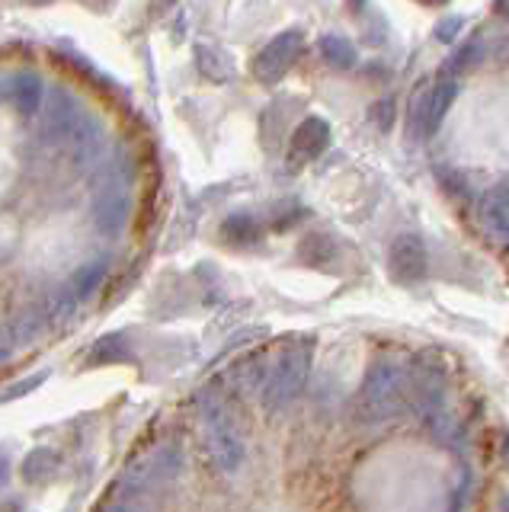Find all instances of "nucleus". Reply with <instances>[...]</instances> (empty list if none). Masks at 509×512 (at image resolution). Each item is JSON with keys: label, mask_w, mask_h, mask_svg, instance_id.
Segmentation results:
<instances>
[{"label": "nucleus", "mask_w": 509, "mask_h": 512, "mask_svg": "<svg viewBox=\"0 0 509 512\" xmlns=\"http://www.w3.org/2000/svg\"><path fill=\"white\" fill-rule=\"evenodd\" d=\"M58 471H61V455L55 452V448H49V445L29 448L23 464H20V477H23V484H29V487L52 484V480L58 477Z\"/></svg>", "instance_id": "9d476101"}, {"label": "nucleus", "mask_w": 509, "mask_h": 512, "mask_svg": "<svg viewBox=\"0 0 509 512\" xmlns=\"http://www.w3.org/2000/svg\"><path fill=\"white\" fill-rule=\"evenodd\" d=\"M196 58H199V71L215 80V84H225L231 77V58L221 52V48H212V45H199L196 48Z\"/></svg>", "instance_id": "f3484780"}, {"label": "nucleus", "mask_w": 509, "mask_h": 512, "mask_svg": "<svg viewBox=\"0 0 509 512\" xmlns=\"http://www.w3.org/2000/svg\"><path fill=\"white\" fill-rule=\"evenodd\" d=\"M484 61H487V42H484V39H471V42L461 45L449 61H445L442 74H445V77L471 74L474 68H481Z\"/></svg>", "instance_id": "4468645a"}, {"label": "nucleus", "mask_w": 509, "mask_h": 512, "mask_svg": "<svg viewBox=\"0 0 509 512\" xmlns=\"http://www.w3.org/2000/svg\"><path fill=\"white\" fill-rule=\"evenodd\" d=\"M461 29H465V20H461V16H445V20L436 23V32H433V36H436V42H445V45H449V42H455V36H458Z\"/></svg>", "instance_id": "5701e85b"}, {"label": "nucleus", "mask_w": 509, "mask_h": 512, "mask_svg": "<svg viewBox=\"0 0 509 512\" xmlns=\"http://www.w3.org/2000/svg\"><path fill=\"white\" fill-rule=\"evenodd\" d=\"M369 116H372V122L378 125V132H388L391 122H394V103H391V100H381V103H375Z\"/></svg>", "instance_id": "393cba45"}, {"label": "nucleus", "mask_w": 509, "mask_h": 512, "mask_svg": "<svg viewBox=\"0 0 509 512\" xmlns=\"http://www.w3.org/2000/svg\"><path fill=\"white\" fill-rule=\"evenodd\" d=\"M321 58L330 64V68H337V71H349V68H356V45L349 42L346 36H340V32H330V36L321 39Z\"/></svg>", "instance_id": "2eb2a0df"}, {"label": "nucleus", "mask_w": 509, "mask_h": 512, "mask_svg": "<svg viewBox=\"0 0 509 512\" xmlns=\"http://www.w3.org/2000/svg\"><path fill=\"white\" fill-rule=\"evenodd\" d=\"M20 340H17V330L13 324H0V362H7L13 352H17Z\"/></svg>", "instance_id": "a878e982"}, {"label": "nucleus", "mask_w": 509, "mask_h": 512, "mask_svg": "<svg viewBox=\"0 0 509 512\" xmlns=\"http://www.w3.org/2000/svg\"><path fill=\"white\" fill-rule=\"evenodd\" d=\"M199 413H202V432H205V445H209V455L225 474H234L244 464V436L237 429L231 410L221 404L218 397H202L199 400Z\"/></svg>", "instance_id": "f03ea898"}, {"label": "nucleus", "mask_w": 509, "mask_h": 512, "mask_svg": "<svg viewBox=\"0 0 509 512\" xmlns=\"http://www.w3.org/2000/svg\"><path fill=\"white\" fill-rule=\"evenodd\" d=\"M417 4H423V7H445L449 0H417Z\"/></svg>", "instance_id": "c756f323"}, {"label": "nucleus", "mask_w": 509, "mask_h": 512, "mask_svg": "<svg viewBox=\"0 0 509 512\" xmlns=\"http://www.w3.org/2000/svg\"><path fill=\"white\" fill-rule=\"evenodd\" d=\"M426 125H429V87H423L417 96L410 100V112H407V135L413 141H426Z\"/></svg>", "instance_id": "6ab92c4d"}, {"label": "nucleus", "mask_w": 509, "mask_h": 512, "mask_svg": "<svg viewBox=\"0 0 509 512\" xmlns=\"http://www.w3.org/2000/svg\"><path fill=\"white\" fill-rule=\"evenodd\" d=\"M10 96H13V106H17L20 116H36L42 109V96H45L42 77L36 71H20L10 84Z\"/></svg>", "instance_id": "f8f14e48"}, {"label": "nucleus", "mask_w": 509, "mask_h": 512, "mask_svg": "<svg viewBox=\"0 0 509 512\" xmlns=\"http://www.w3.org/2000/svg\"><path fill=\"white\" fill-rule=\"evenodd\" d=\"M81 125H84L81 109H77V103L71 100V96H68L65 90L52 93L49 109H45V119H42V132H45V135H52L55 141H61V138H68V141H71Z\"/></svg>", "instance_id": "1a4fd4ad"}, {"label": "nucleus", "mask_w": 509, "mask_h": 512, "mask_svg": "<svg viewBox=\"0 0 509 512\" xmlns=\"http://www.w3.org/2000/svg\"><path fill=\"white\" fill-rule=\"evenodd\" d=\"M327 144H330V125L321 116H311L292 132L289 157L295 164H308V160H317L327 151Z\"/></svg>", "instance_id": "6e6552de"}, {"label": "nucleus", "mask_w": 509, "mask_h": 512, "mask_svg": "<svg viewBox=\"0 0 509 512\" xmlns=\"http://www.w3.org/2000/svg\"><path fill=\"white\" fill-rule=\"evenodd\" d=\"M333 253H337V247H333V240L327 234H308L305 240H301L298 247V256L311 266H324L333 260Z\"/></svg>", "instance_id": "aec40b11"}, {"label": "nucleus", "mask_w": 509, "mask_h": 512, "mask_svg": "<svg viewBox=\"0 0 509 512\" xmlns=\"http://www.w3.org/2000/svg\"><path fill=\"white\" fill-rule=\"evenodd\" d=\"M487 61H493L497 68H509V36H497L487 42Z\"/></svg>", "instance_id": "b1692460"}, {"label": "nucleus", "mask_w": 509, "mask_h": 512, "mask_svg": "<svg viewBox=\"0 0 509 512\" xmlns=\"http://www.w3.org/2000/svg\"><path fill=\"white\" fill-rule=\"evenodd\" d=\"M106 260H90V263H84L81 269L74 272L71 276V282H68V292L77 298V301H87L97 288L103 285V279H106Z\"/></svg>", "instance_id": "dca6fc26"}, {"label": "nucleus", "mask_w": 509, "mask_h": 512, "mask_svg": "<svg viewBox=\"0 0 509 512\" xmlns=\"http://www.w3.org/2000/svg\"><path fill=\"white\" fill-rule=\"evenodd\" d=\"M455 100H458V77L439 74L436 84L429 87V125H426L429 138H433L442 128V122H445V116H449V109H452Z\"/></svg>", "instance_id": "9b49d317"}, {"label": "nucleus", "mask_w": 509, "mask_h": 512, "mask_svg": "<svg viewBox=\"0 0 509 512\" xmlns=\"http://www.w3.org/2000/svg\"><path fill=\"white\" fill-rule=\"evenodd\" d=\"M493 13L503 16V20H509V0H493Z\"/></svg>", "instance_id": "c85d7f7f"}, {"label": "nucleus", "mask_w": 509, "mask_h": 512, "mask_svg": "<svg viewBox=\"0 0 509 512\" xmlns=\"http://www.w3.org/2000/svg\"><path fill=\"white\" fill-rule=\"evenodd\" d=\"M394 400H397V372L388 365H378L359 394V410L365 420H385Z\"/></svg>", "instance_id": "0eeeda50"}, {"label": "nucleus", "mask_w": 509, "mask_h": 512, "mask_svg": "<svg viewBox=\"0 0 509 512\" xmlns=\"http://www.w3.org/2000/svg\"><path fill=\"white\" fill-rule=\"evenodd\" d=\"M301 45H305V39H301V32L298 29H285L279 32L276 39H269L263 48H260V55L253 58V77L260 80V84L266 87H273L279 84V80L289 74V68L298 61L301 55Z\"/></svg>", "instance_id": "39448f33"}, {"label": "nucleus", "mask_w": 509, "mask_h": 512, "mask_svg": "<svg viewBox=\"0 0 509 512\" xmlns=\"http://www.w3.org/2000/svg\"><path fill=\"white\" fill-rule=\"evenodd\" d=\"M221 237H225L228 244H234V247H250V244H257V240L263 237V228H260V221L253 215L237 212V215H228L225 224H221Z\"/></svg>", "instance_id": "ddd939ff"}, {"label": "nucleus", "mask_w": 509, "mask_h": 512, "mask_svg": "<svg viewBox=\"0 0 509 512\" xmlns=\"http://www.w3.org/2000/svg\"><path fill=\"white\" fill-rule=\"evenodd\" d=\"M129 215H132V202H129V189H125V180H122L119 173H109L106 183L97 189V196H93L90 218H93V224H97L100 234L116 237V234L125 231Z\"/></svg>", "instance_id": "20e7f679"}, {"label": "nucleus", "mask_w": 509, "mask_h": 512, "mask_svg": "<svg viewBox=\"0 0 509 512\" xmlns=\"http://www.w3.org/2000/svg\"><path fill=\"white\" fill-rule=\"evenodd\" d=\"M7 480H10V455L0 448V487H7Z\"/></svg>", "instance_id": "bb28decb"}, {"label": "nucleus", "mask_w": 509, "mask_h": 512, "mask_svg": "<svg viewBox=\"0 0 509 512\" xmlns=\"http://www.w3.org/2000/svg\"><path fill=\"white\" fill-rule=\"evenodd\" d=\"M426 266H429L426 247H423V240L417 234H401V237L391 240L388 269H391L394 282H404V285L420 282L426 276Z\"/></svg>", "instance_id": "423d86ee"}, {"label": "nucleus", "mask_w": 509, "mask_h": 512, "mask_svg": "<svg viewBox=\"0 0 509 512\" xmlns=\"http://www.w3.org/2000/svg\"><path fill=\"white\" fill-rule=\"evenodd\" d=\"M436 180L442 183V189L449 192V196H455V199H461L465 196L468 199V176H465V170H455V167H436Z\"/></svg>", "instance_id": "4be33fe9"}, {"label": "nucleus", "mask_w": 509, "mask_h": 512, "mask_svg": "<svg viewBox=\"0 0 509 512\" xmlns=\"http://www.w3.org/2000/svg\"><path fill=\"white\" fill-rule=\"evenodd\" d=\"M49 368H39V372H33L29 378H20V381H13L10 388H4L0 391V404H13V400H23V397H29L33 391H39L45 381H49Z\"/></svg>", "instance_id": "412c9836"}, {"label": "nucleus", "mask_w": 509, "mask_h": 512, "mask_svg": "<svg viewBox=\"0 0 509 512\" xmlns=\"http://www.w3.org/2000/svg\"><path fill=\"white\" fill-rule=\"evenodd\" d=\"M180 468H183L180 445H170V442L157 445V448H151L148 455L135 458L129 468L122 471L119 487L125 493H145V490H154L161 484H170V480L180 474Z\"/></svg>", "instance_id": "7ed1b4c3"}, {"label": "nucleus", "mask_w": 509, "mask_h": 512, "mask_svg": "<svg viewBox=\"0 0 509 512\" xmlns=\"http://www.w3.org/2000/svg\"><path fill=\"white\" fill-rule=\"evenodd\" d=\"M311 336H289L285 346L279 349L276 362L266 368L260 400L266 407H282L289 400L298 397V391L305 388L308 372H311Z\"/></svg>", "instance_id": "f257e3e1"}, {"label": "nucleus", "mask_w": 509, "mask_h": 512, "mask_svg": "<svg viewBox=\"0 0 509 512\" xmlns=\"http://www.w3.org/2000/svg\"><path fill=\"white\" fill-rule=\"evenodd\" d=\"M103 512H148V509H141L138 503H125V500H122V503H113V506H106Z\"/></svg>", "instance_id": "cd10ccee"}, {"label": "nucleus", "mask_w": 509, "mask_h": 512, "mask_svg": "<svg viewBox=\"0 0 509 512\" xmlns=\"http://www.w3.org/2000/svg\"><path fill=\"white\" fill-rule=\"evenodd\" d=\"M125 356H129V349H125V336H122V333H109V336H100V340L90 346V359H87V365L122 362Z\"/></svg>", "instance_id": "a211bd4d"}]
</instances>
